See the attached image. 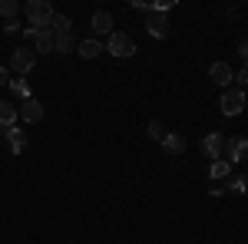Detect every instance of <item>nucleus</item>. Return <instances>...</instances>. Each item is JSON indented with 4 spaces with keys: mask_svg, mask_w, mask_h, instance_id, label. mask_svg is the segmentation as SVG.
I'll return each instance as SVG.
<instances>
[{
    "mask_svg": "<svg viewBox=\"0 0 248 244\" xmlns=\"http://www.w3.org/2000/svg\"><path fill=\"white\" fill-rule=\"evenodd\" d=\"M242 109H245V93H242V89H225V93H222V113L238 115Z\"/></svg>",
    "mask_w": 248,
    "mask_h": 244,
    "instance_id": "39448f33",
    "label": "nucleus"
},
{
    "mask_svg": "<svg viewBox=\"0 0 248 244\" xmlns=\"http://www.w3.org/2000/svg\"><path fill=\"white\" fill-rule=\"evenodd\" d=\"M10 89H14V96L23 99V102L30 99V86H27V79H10Z\"/></svg>",
    "mask_w": 248,
    "mask_h": 244,
    "instance_id": "aec40b11",
    "label": "nucleus"
},
{
    "mask_svg": "<svg viewBox=\"0 0 248 244\" xmlns=\"http://www.w3.org/2000/svg\"><path fill=\"white\" fill-rule=\"evenodd\" d=\"M27 37H33L37 53H53V30L50 27H27Z\"/></svg>",
    "mask_w": 248,
    "mask_h": 244,
    "instance_id": "20e7f679",
    "label": "nucleus"
},
{
    "mask_svg": "<svg viewBox=\"0 0 248 244\" xmlns=\"http://www.w3.org/2000/svg\"><path fill=\"white\" fill-rule=\"evenodd\" d=\"M209 79L215 83V86H225V89H229V83L235 79V73H232V66H229V63H212Z\"/></svg>",
    "mask_w": 248,
    "mask_h": 244,
    "instance_id": "6e6552de",
    "label": "nucleus"
},
{
    "mask_svg": "<svg viewBox=\"0 0 248 244\" xmlns=\"http://www.w3.org/2000/svg\"><path fill=\"white\" fill-rule=\"evenodd\" d=\"M23 10L17 0H0V17L3 20H17V14Z\"/></svg>",
    "mask_w": 248,
    "mask_h": 244,
    "instance_id": "6ab92c4d",
    "label": "nucleus"
},
{
    "mask_svg": "<svg viewBox=\"0 0 248 244\" xmlns=\"http://www.w3.org/2000/svg\"><path fill=\"white\" fill-rule=\"evenodd\" d=\"M70 17L66 14H53V23H50V30H53V37H60V33H70Z\"/></svg>",
    "mask_w": 248,
    "mask_h": 244,
    "instance_id": "a211bd4d",
    "label": "nucleus"
},
{
    "mask_svg": "<svg viewBox=\"0 0 248 244\" xmlns=\"http://www.w3.org/2000/svg\"><path fill=\"white\" fill-rule=\"evenodd\" d=\"M3 30H7V33H20V23H17V20H7V27H3Z\"/></svg>",
    "mask_w": 248,
    "mask_h": 244,
    "instance_id": "393cba45",
    "label": "nucleus"
},
{
    "mask_svg": "<svg viewBox=\"0 0 248 244\" xmlns=\"http://www.w3.org/2000/svg\"><path fill=\"white\" fill-rule=\"evenodd\" d=\"M248 86V66H242V73H238V89Z\"/></svg>",
    "mask_w": 248,
    "mask_h": 244,
    "instance_id": "b1692460",
    "label": "nucleus"
},
{
    "mask_svg": "<svg viewBox=\"0 0 248 244\" xmlns=\"http://www.w3.org/2000/svg\"><path fill=\"white\" fill-rule=\"evenodd\" d=\"M10 83V66H0V86H7Z\"/></svg>",
    "mask_w": 248,
    "mask_h": 244,
    "instance_id": "5701e85b",
    "label": "nucleus"
},
{
    "mask_svg": "<svg viewBox=\"0 0 248 244\" xmlns=\"http://www.w3.org/2000/svg\"><path fill=\"white\" fill-rule=\"evenodd\" d=\"M27 20H30V27H50L53 23V7L46 3V0H27Z\"/></svg>",
    "mask_w": 248,
    "mask_h": 244,
    "instance_id": "f03ea898",
    "label": "nucleus"
},
{
    "mask_svg": "<svg viewBox=\"0 0 248 244\" xmlns=\"http://www.w3.org/2000/svg\"><path fill=\"white\" fill-rule=\"evenodd\" d=\"M90 27H93V33H113V17L106 14V10H96L93 14V20H90Z\"/></svg>",
    "mask_w": 248,
    "mask_h": 244,
    "instance_id": "9b49d317",
    "label": "nucleus"
},
{
    "mask_svg": "<svg viewBox=\"0 0 248 244\" xmlns=\"http://www.w3.org/2000/svg\"><path fill=\"white\" fill-rule=\"evenodd\" d=\"M20 115H23V122H40V119H43V102L30 96V99L20 106Z\"/></svg>",
    "mask_w": 248,
    "mask_h": 244,
    "instance_id": "9d476101",
    "label": "nucleus"
},
{
    "mask_svg": "<svg viewBox=\"0 0 248 244\" xmlns=\"http://www.w3.org/2000/svg\"><path fill=\"white\" fill-rule=\"evenodd\" d=\"M77 50H79V57H83V59H96L99 53H106V46H103L99 40H79Z\"/></svg>",
    "mask_w": 248,
    "mask_h": 244,
    "instance_id": "f8f14e48",
    "label": "nucleus"
},
{
    "mask_svg": "<svg viewBox=\"0 0 248 244\" xmlns=\"http://www.w3.org/2000/svg\"><path fill=\"white\" fill-rule=\"evenodd\" d=\"M229 188H232V191H245V178H235Z\"/></svg>",
    "mask_w": 248,
    "mask_h": 244,
    "instance_id": "a878e982",
    "label": "nucleus"
},
{
    "mask_svg": "<svg viewBox=\"0 0 248 244\" xmlns=\"http://www.w3.org/2000/svg\"><path fill=\"white\" fill-rule=\"evenodd\" d=\"M73 50H77V40L70 37V33L53 37V53H73Z\"/></svg>",
    "mask_w": 248,
    "mask_h": 244,
    "instance_id": "dca6fc26",
    "label": "nucleus"
},
{
    "mask_svg": "<svg viewBox=\"0 0 248 244\" xmlns=\"http://www.w3.org/2000/svg\"><path fill=\"white\" fill-rule=\"evenodd\" d=\"M225 142H229V139H225L222 132H209V135L202 139V152H205L209 158H222V152H225Z\"/></svg>",
    "mask_w": 248,
    "mask_h": 244,
    "instance_id": "423d86ee",
    "label": "nucleus"
},
{
    "mask_svg": "<svg viewBox=\"0 0 248 244\" xmlns=\"http://www.w3.org/2000/svg\"><path fill=\"white\" fill-rule=\"evenodd\" d=\"M225 152H229V162H248V139H229Z\"/></svg>",
    "mask_w": 248,
    "mask_h": 244,
    "instance_id": "1a4fd4ad",
    "label": "nucleus"
},
{
    "mask_svg": "<svg viewBox=\"0 0 248 244\" xmlns=\"http://www.w3.org/2000/svg\"><path fill=\"white\" fill-rule=\"evenodd\" d=\"M146 30H149L155 40H162L166 33H169V20H166V14H159V10H149V17H146Z\"/></svg>",
    "mask_w": 248,
    "mask_h": 244,
    "instance_id": "0eeeda50",
    "label": "nucleus"
},
{
    "mask_svg": "<svg viewBox=\"0 0 248 244\" xmlns=\"http://www.w3.org/2000/svg\"><path fill=\"white\" fill-rule=\"evenodd\" d=\"M17 115H20L17 106H10V102H3V99H0V126H3V129H7V126H14V122H17Z\"/></svg>",
    "mask_w": 248,
    "mask_h": 244,
    "instance_id": "2eb2a0df",
    "label": "nucleus"
},
{
    "mask_svg": "<svg viewBox=\"0 0 248 244\" xmlns=\"http://www.w3.org/2000/svg\"><path fill=\"white\" fill-rule=\"evenodd\" d=\"M149 139L162 142V139H166V126H162V122H149Z\"/></svg>",
    "mask_w": 248,
    "mask_h": 244,
    "instance_id": "412c9836",
    "label": "nucleus"
},
{
    "mask_svg": "<svg viewBox=\"0 0 248 244\" xmlns=\"http://www.w3.org/2000/svg\"><path fill=\"white\" fill-rule=\"evenodd\" d=\"M33 66H37V53H33V50H27V46L14 50V57H10V70H14V73L27 76Z\"/></svg>",
    "mask_w": 248,
    "mask_h": 244,
    "instance_id": "7ed1b4c3",
    "label": "nucleus"
},
{
    "mask_svg": "<svg viewBox=\"0 0 248 244\" xmlns=\"http://www.w3.org/2000/svg\"><path fill=\"white\" fill-rule=\"evenodd\" d=\"M238 53H242V63L248 66V40H242V43H238Z\"/></svg>",
    "mask_w": 248,
    "mask_h": 244,
    "instance_id": "4be33fe9",
    "label": "nucleus"
},
{
    "mask_svg": "<svg viewBox=\"0 0 248 244\" xmlns=\"http://www.w3.org/2000/svg\"><path fill=\"white\" fill-rule=\"evenodd\" d=\"M162 149L169 152V155H182V152H186V139H182V135H175V132H166Z\"/></svg>",
    "mask_w": 248,
    "mask_h": 244,
    "instance_id": "4468645a",
    "label": "nucleus"
},
{
    "mask_svg": "<svg viewBox=\"0 0 248 244\" xmlns=\"http://www.w3.org/2000/svg\"><path fill=\"white\" fill-rule=\"evenodd\" d=\"M209 175H212V178H229V175H232V162H229V158H215L212 169H209Z\"/></svg>",
    "mask_w": 248,
    "mask_h": 244,
    "instance_id": "f3484780",
    "label": "nucleus"
},
{
    "mask_svg": "<svg viewBox=\"0 0 248 244\" xmlns=\"http://www.w3.org/2000/svg\"><path fill=\"white\" fill-rule=\"evenodd\" d=\"M7 139H10V152L20 155V152L27 149V132L17 129V126H7Z\"/></svg>",
    "mask_w": 248,
    "mask_h": 244,
    "instance_id": "ddd939ff",
    "label": "nucleus"
},
{
    "mask_svg": "<svg viewBox=\"0 0 248 244\" xmlns=\"http://www.w3.org/2000/svg\"><path fill=\"white\" fill-rule=\"evenodd\" d=\"M106 53H113L116 59H126L136 53V40L129 37V33H119V30H113L109 33V40H106Z\"/></svg>",
    "mask_w": 248,
    "mask_h": 244,
    "instance_id": "f257e3e1",
    "label": "nucleus"
}]
</instances>
